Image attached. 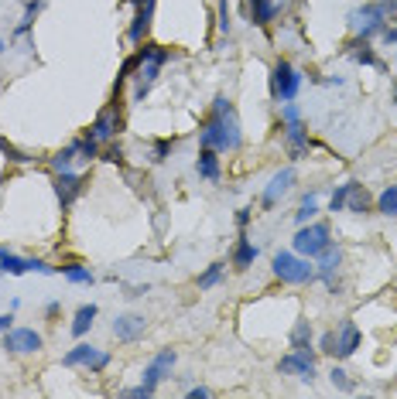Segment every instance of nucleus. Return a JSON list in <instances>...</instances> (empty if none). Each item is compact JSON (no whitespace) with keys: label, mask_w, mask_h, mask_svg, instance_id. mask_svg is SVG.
<instances>
[{"label":"nucleus","mask_w":397,"mask_h":399,"mask_svg":"<svg viewBox=\"0 0 397 399\" xmlns=\"http://www.w3.org/2000/svg\"><path fill=\"white\" fill-rule=\"evenodd\" d=\"M65 365L69 369H86V372H103L106 365H110V352H103V348H96V345H86V342H79L76 348H69L65 352Z\"/></svg>","instance_id":"obj_7"},{"label":"nucleus","mask_w":397,"mask_h":399,"mask_svg":"<svg viewBox=\"0 0 397 399\" xmlns=\"http://www.w3.org/2000/svg\"><path fill=\"white\" fill-rule=\"evenodd\" d=\"M284 151L291 161H305L308 151H312V140H308V130L301 123H284Z\"/></svg>","instance_id":"obj_17"},{"label":"nucleus","mask_w":397,"mask_h":399,"mask_svg":"<svg viewBox=\"0 0 397 399\" xmlns=\"http://www.w3.org/2000/svg\"><path fill=\"white\" fill-rule=\"evenodd\" d=\"M144 331H147V321H144V314H120L117 321H113V338L123 345H134L144 338Z\"/></svg>","instance_id":"obj_16"},{"label":"nucleus","mask_w":397,"mask_h":399,"mask_svg":"<svg viewBox=\"0 0 397 399\" xmlns=\"http://www.w3.org/2000/svg\"><path fill=\"white\" fill-rule=\"evenodd\" d=\"M76 144V151H79V161H96L99 157V140H93L89 133L79 137V140H72Z\"/></svg>","instance_id":"obj_33"},{"label":"nucleus","mask_w":397,"mask_h":399,"mask_svg":"<svg viewBox=\"0 0 397 399\" xmlns=\"http://www.w3.org/2000/svg\"><path fill=\"white\" fill-rule=\"evenodd\" d=\"M291 348L298 352H312V321L308 318H298L291 328Z\"/></svg>","instance_id":"obj_24"},{"label":"nucleus","mask_w":397,"mask_h":399,"mask_svg":"<svg viewBox=\"0 0 397 399\" xmlns=\"http://www.w3.org/2000/svg\"><path fill=\"white\" fill-rule=\"evenodd\" d=\"M123 396H130V399H147V396H155V389H151V386H144V382H140V386H134V389H127V393H123Z\"/></svg>","instance_id":"obj_40"},{"label":"nucleus","mask_w":397,"mask_h":399,"mask_svg":"<svg viewBox=\"0 0 397 399\" xmlns=\"http://www.w3.org/2000/svg\"><path fill=\"white\" fill-rule=\"evenodd\" d=\"M243 144V133H240V120H237V110L226 96H216L213 99V116L209 123L198 130V147H209L216 154H226V151H240Z\"/></svg>","instance_id":"obj_1"},{"label":"nucleus","mask_w":397,"mask_h":399,"mask_svg":"<svg viewBox=\"0 0 397 399\" xmlns=\"http://www.w3.org/2000/svg\"><path fill=\"white\" fill-rule=\"evenodd\" d=\"M397 7V0H380V4H367V7H359L350 14V28H353V38L359 41H370L374 35L384 31V24H387V14Z\"/></svg>","instance_id":"obj_4"},{"label":"nucleus","mask_w":397,"mask_h":399,"mask_svg":"<svg viewBox=\"0 0 397 399\" xmlns=\"http://www.w3.org/2000/svg\"><path fill=\"white\" fill-rule=\"evenodd\" d=\"M394 103H397V79H394Z\"/></svg>","instance_id":"obj_47"},{"label":"nucleus","mask_w":397,"mask_h":399,"mask_svg":"<svg viewBox=\"0 0 397 399\" xmlns=\"http://www.w3.org/2000/svg\"><path fill=\"white\" fill-rule=\"evenodd\" d=\"M274 277L281 284H291V287H305L315 280V263L308 256H298L295 249H281L274 253Z\"/></svg>","instance_id":"obj_3"},{"label":"nucleus","mask_w":397,"mask_h":399,"mask_svg":"<svg viewBox=\"0 0 397 399\" xmlns=\"http://www.w3.org/2000/svg\"><path fill=\"white\" fill-rule=\"evenodd\" d=\"M59 301H48V304H45V314H48V318H55V314H59Z\"/></svg>","instance_id":"obj_46"},{"label":"nucleus","mask_w":397,"mask_h":399,"mask_svg":"<svg viewBox=\"0 0 397 399\" xmlns=\"http://www.w3.org/2000/svg\"><path fill=\"white\" fill-rule=\"evenodd\" d=\"M353 58H357L359 65H374V69H380V62H377V55H374V48H370V41H359V38H353Z\"/></svg>","instance_id":"obj_31"},{"label":"nucleus","mask_w":397,"mask_h":399,"mask_svg":"<svg viewBox=\"0 0 397 399\" xmlns=\"http://www.w3.org/2000/svg\"><path fill=\"white\" fill-rule=\"evenodd\" d=\"M278 372L295 376V379H301V382H312L315 379V355H312V352H298V348H291V352L278 362Z\"/></svg>","instance_id":"obj_12"},{"label":"nucleus","mask_w":397,"mask_h":399,"mask_svg":"<svg viewBox=\"0 0 397 399\" xmlns=\"http://www.w3.org/2000/svg\"><path fill=\"white\" fill-rule=\"evenodd\" d=\"M168 151H172V140H158V144H155V161H164Z\"/></svg>","instance_id":"obj_41"},{"label":"nucleus","mask_w":397,"mask_h":399,"mask_svg":"<svg viewBox=\"0 0 397 399\" xmlns=\"http://www.w3.org/2000/svg\"><path fill=\"white\" fill-rule=\"evenodd\" d=\"M185 396H189V399H209V389H206V386H192Z\"/></svg>","instance_id":"obj_42"},{"label":"nucleus","mask_w":397,"mask_h":399,"mask_svg":"<svg viewBox=\"0 0 397 399\" xmlns=\"http://www.w3.org/2000/svg\"><path fill=\"white\" fill-rule=\"evenodd\" d=\"M175 362H179V355H175V348H161L158 355L151 359V365L144 369V386H151V389H158L161 379H168L172 376V369H175Z\"/></svg>","instance_id":"obj_15"},{"label":"nucleus","mask_w":397,"mask_h":399,"mask_svg":"<svg viewBox=\"0 0 397 399\" xmlns=\"http://www.w3.org/2000/svg\"><path fill=\"white\" fill-rule=\"evenodd\" d=\"M138 69H134V93H130V103H140L144 96L155 89V82H158L161 69H164V62L172 58V52L168 48H161V45H144V48H138Z\"/></svg>","instance_id":"obj_2"},{"label":"nucleus","mask_w":397,"mask_h":399,"mask_svg":"<svg viewBox=\"0 0 397 399\" xmlns=\"http://www.w3.org/2000/svg\"><path fill=\"white\" fill-rule=\"evenodd\" d=\"M257 256H260L257 243L247 239V236H240L237 246H233V266H237V270H250V266L257 263Z\"/></svg>","instance_id":"obj_20"},{"label":"nucleus","mask_w":397,"mask_h":399,"mask_svg":"<svg viewBox=\"0 0 397 399\" xmlns=\"http://www.w3.org/2000/svg\"><path fill=\"white\" fill-rule=\"evenodd\" d=\"M329 379H332V386H336V389H342V393H353V382H350V376H346V369H332V372H329Z\"/></svg>","instance_id":"obj_36"},{"label":"nucleus","mask_w":397,"mask_h":399,"mask_svg":"<svg viewBox=\"0 0 397 399\" xmlns=\"http://www.w3.org/2000/svg\"><path fill=\"white\" fill-rule=\"evenodd\" d=\"M247 11H250V24L267 28L274 21V14H278V4L274 0H247Z\"/></svg>","instance_id":"obj_21"},{"label":"nucleus","mask_w":397,"mask_h":399,"mask_svg":"<svg viewBox=\"0 0 397 399\" xmlns=\"http://www.w3.org/2000/svg\"><path fill=\"white\" fill-rule=\"evenodd\" d=\"M11 328H14V314L7 311V314H0V335H4V331H11Z\"/></svg>","instance_id":"obj_44"},{"label":"nucleus","mask_w":397,"mask_h":399,"mask_svg":"<svg viewBox=\"0 0 397 399\" xmlns=\"http://www.w3.org/2000/svg\"><path fill=\"white\" fill-rule=\"evenodd\" d=\"M196 174H198V178H206V181H219V157H216V151H209V147H202V151H198Z\"/></svg>","instance_id":"obj_22"},{"label":"nucleus","mask_w":397,"mask_h":399,"mask_svg":"<svg viewBox=\"0 0 397 399\" xmlns=\"http://www.w3.org/2000/svg\"><path fill=\"white\" fill-rule=\"evenodd\" d=\"M350 191H353V181L339 185V188L332 191V198H329V212H346V198H350Z\"/></svg>","instance_id":"obj_35"},{"label":"nucleus","mask_w":397,"mask_h":399,"mask_svg":"<svg viewBox=\"0 0 397 399\" xmlns=\"http://www.w3.org/2000/svg\"><path fill=\"white\" fill-rule=\"evenodd\" d=\"M298 181V174H295V168H281L271 181H267V188H264V195H260V202H264V209H274L281 198L291 191V185Z\"/></svg>","instance_id":"obj_14"},{"label":"nucleus","mask_w":397,"mask_h":399,"mask_svg":"<svg viewBox=\"0 0 397 399\" xmlns=\"http://www.w3.org/2000/svg\"><path fill=\"white\" fill-rule=\"evenodd\" d=\"M99 157H103L106 164H123V151H120V147L113 144V140H110V147H106V151L99 154Z\"/></svg>","instance_id":"obj_38"},{"label":"nucleus","mask_w":397,"mask_h":399,"mask_svg":"<svg viewBox=\"0 0 397 399\" xmlns=\"http://www.w3.org/2000/svg\"><path fill=\"white\" fill-rule=\"evenodd\" d=\"M41 338L35 328H11V331H4V348L11 352V355H31V352H41Z\"/></svg>","instance_id":"obj_11"},{"label":"nucleus","mask_w":397,"mask_h":399,"mask_svg":"<svg viewBox=\"0 0 397 399\" xmlns=\"http://www.w3.org/2000/svg\"><path fill=\"white\" fill-rule=\"evenodd\" d=\"M82 188H86V178L76 171H59L55 174V195H59V205L62 212L72 209V202L82 195Z\"/></svg>","instance_id":"obj_13"},{"label":"nucleus","mask_w":397,"mask_h":399,"mask_svg":"<svg viewBox=\"0 0 397 399\" xmlns=\"http://www.w3.org/2000/svg\"><path fill=\"white\" fill-rule=\"evenodd\" d=\"M0 273H7V277H24V273H55V266H48L45 260L18 256V253H11V249H0Z\"/></svg>","instance_id":"obj_9"},{"label":"nucleus","mask_w":397,"mask_h":399,"mask_svg":"<svg viewBox=\"0 0 397 399\" xmlns=\"http://www.w3.org/2000/svg\"><path fill=\"white\" fill-rule=\"evenodd\" d=\"M219 31L230 35V0H219Z\"/></svg>","instance_id":"obj_39"},{"label":"nucleus","mask_w":397,"mask_h":399,"mask_svg":"<svg viewBox=\"0 0 397 399\" xmlns=\"http://www.w3.org/2000/svg\"><path fill=\"white\" fill-rule=\"evenodd\" d=\"M0 52H4V41H0Z\"/></svg>","instance_id":"obj_48"},{"label":"nucleus","mask_w":397,"mask_h":399,"mask_svg":"<svg viewBox=\"0 0 397 399\" xmlns=\"http://www.w3.org/2000/svg\"><path fill=\"white\" fill-rule=\"evenodd\" d=\"M363 345V331L357 328V321H342L336 331V359H350L357 355V348Z\"/></svg>","instance_id":"obj_18"},{"label":"nucleus","mask_w":397,"mask_h":399,"mask_svg":"<svg viewBox=\"0 0 397 399\" xmlns=\"http://www.w3.org/2000/svg\"><path fill=\"white\" fill-rule=\"evenodd\" d=\"M380 35H384L387 45H397V24H394V28H391V24H384V31H380Z\"/></svg>","instance_id":"obj_43"},{"label":"nucleus","mask_w":397,"mask_h":399,"mask_svg":"<svg viewBox=\"0 0 397 399\" xmlns=\"http://www.w3.org/2000/svg\"><path fill=\"white\" fill-rule=\"evenodd\" d=\"M55 270H59L62 277H65V280H69V284H93V280H96V277H93V273H89V266H79V263H69V266H55Z\"/></svg>","instance_id":"obj_27"},{"label":"nucleus","mask_w":397,"mask_h":399,"mask_svg":"<svg viewBox=\"0 0 397 399\" xmlns=\"http://www.w3.org/2000/svg\"><path fill=\"white\" fill-rule=\"evenodd\" d=\"M41 7H45V0H31V4L24 7V18H21V24H18V38H28V31H31L35 18L41 14Z\"/></svg>","instance_id":"obj_30"},{"label":"nucleus","mask_w":397,"mask_h":399,"mask_svg":"<svg viewBox=\"0 0 397 399\" xmlns=\"http://www.w3.org/2000/svg\"><path fill=\"white\" fill-rule=\"evenodd\" d=\"M0 154H4L11 164H31V161H35V154H28V151H21V147H14L7 137H0Z\"/></svg>","instance_id":"obj_29"},{"label":"nucleus","mask_w":397,"mask_h":399,"mask_svg":"<svg viewBox=\"0 0 397 399\" xmlns=\"http://www.w3.org/2000/svg\"><path fill=\"white\" fill-rule=\"evenodd\" d=\"M127 4H134V7H138V14H134V21H130V41H134V45H140V41H144V35L151 31L155 0H127Z\"/></svg>","instance_id":"obj_19"},{"label":"nucleus","mask_w":397,"mask_h":399,"mask_svg":"<svg viewBox=\"0 0 397 399\" xmlns=\"http://www.w3.org/2000/svg\"><path fill=\"white\" fill-rule=\"evenodd\" d=\"M346 212H353V215H367L370 212V195H367V188L359 181H353V191L346 198Z\"/></svg>","instance_id":"obj_25"},{"label":"nucleus","mask_w":397,"mask_h":399,"mask_svg":"<svg viewBox=\"0 0 397 399\" xmlns=\"http://www.w3.org/2000/svg\"><path fill=\"white\" fill-rule=\"evenodd\" d=\"M123 130V116H120V103H110L103 113L89 123V137L93 140H99V144H110V140H117V133Z\"/></svg>","instance_id":"obj_8"},{"label":"nucleus","mask_w":397,"mask_h":399,"mask_svg":"<svg viewBox=\"0 0 397 399\" xmlns=\"http://www.w3.org/2000/svg\"><path fill=\"white\" fill-rule=\"evenodd\" d=\"M377 212L380 215H397V185H387L377 195Z\"/></svg>","instance_id":"obj_32"},{"label":"nucleus","mask_w":397,"mask_h":399,"mask_svg":"<svg viewBox=\"0 0 397 399\" xmlns=\"http://www.w3.org/2000/svg\"><path fill=\"white\" fill-rule=\"evenodd\" d=\"M339 266H342V253H339V246L329 243V246L315 256V280H322V284L329 287L332 294H339V280H336Z\"/></svg>","instance_id":"obj_10"},{"label":"nucleus","mask_w":397,"mask_h":399,"mask_svg":"<svg viewBox=\"0 0 397 399\" xmlns=\"http://www.w3.org/2000/svg\"><path fill=\"white\" fill-rule=\"evenodd\" d=\"M332 243V232L325 222H305V226H298L295 239H291V249H295L298 256H308V260H315L322 249Z\"/></svg>","instance_id":"obj_6"},{"label":"nucleus","mask_w":397,"mask_h":399,"mask_svg":"<svg viewBox=\"0 0 397 399\" xmlns=\"http://www.w3.org/2000/svg\"><path fill=\"white\" fill-rule=\"evenodd\" d=\"M223 273H226V266L223 263L206 266V270L198 273V290H213V287H219L223 284Z\"/></svg>","instance_id":"obj_28"},{"label":"nucleus","mask_w":397,"mask_h":399,"mask_svg":"<svg viewBox=\"0 0 397 399\" xmlns=\"http://www.w3.org/2000/svg\"><path fill=\"white\" fill-rule=\"evenodd\" d=\"M318 352H322V355H336V331H325V335L318 338Z\"/></svg>","instance_id":"obj_37"},{"label":"nucleus","mask_w":397,"mask_h":399,"mask_svg":"<svg viewBox=\"0 0 397 399\" xmlns=\"http://www.w3.org/2000/svg\"><path fill=\"white\" fill-rule=\"evenodd\" d=\"M237 226H240V229L250 226V209H240V212H237Z\"/></svg>","instance_id":"obj_45"},{"label":"nucleus","mask_w":397,"mask_h":399,"mask_svg":"<svg viewBox=\"0 0 397 399\" xmlns=\"http://www.w3.org/2000/svg\"><path fill=\"white\" fill-rule=\"evenodd\" d=\"M96 314H99V307H96V304H82L79 311H76V318H72V328H69V331H72L76 338H82V335H86V331L93 328Z\"/></svg>","instance_id":"obj_23"},{"label":"nucleus","mask_w":397,"mask_h":399,"mask_svg":"<svg viewBox=\"0 0 397 399\" xmlns=\"http://www.w3.org/2000/svg\"><path fill=\"white\" fill-rule=\"evenodd\" d=\"M76 157H79V151H76V144H69V147H62V151L55 154V157H52V168H55V174H59V171H69Z\"/></svg>","instance_id":"obj_34"},{"label":"nucleus","mask_w":397,"mask_h":399,"mask_svg":"<svg viewBox=\"0 0 397 399\" xmlns=\"http://www.w3.org/2000/svg\"><path fill=\"white\" fill-rule=\"evenodd\" d=\"M301 82H305V76L298 72L288 58H278V62H274V69H271V96H274L278 103H291V99L301 93Z\"/></svg>","instance_id":"obj_5"},{"label":"nucleus","mask_w":397,"mask_h":399,"mask_svg":"<svg viewBox=\"0 0 397 399\" xmlns=\"http://www.w3.org/2000/svg\"><path fill=\"white\" fill-rule=\"evenodd\" d=\"M315 215H318V191H308V195L301 198L298 212H295V222L298 226H305V222H312Z\"/></svg>","instance_id":"obj_26"}]
</instances>
